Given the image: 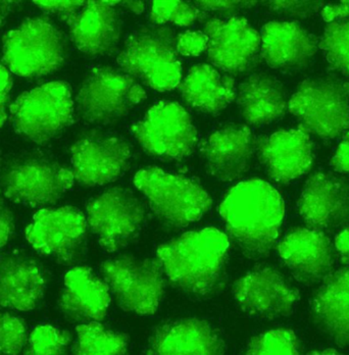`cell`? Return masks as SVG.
<instances>
[{"mask_svg":"<svg viewBox=\"0 0 349 355\" xmlns=\"http://www.w3.org/2000/svg\"><path fill=\"white\" fill-rule=\"evenodd\" d=\"M234 297L248 315L278 319L291 315L299 295L278 270L262 268L250 270L235 283Z\"/></svg>","mask_w":349,"mask_h":355,"instance_id":"obj_14","label":"cell"},{"mask_svg":"<svg viewBox=\"0 0 349 355\" xmlns=\"http://www.w3.org/2000/svg\"><path fill=\"white\" fill-rule=\"evenodd\" d=\"M237 103L248 124H270L283 116L288 107L283 85L272 76L255 73L239 86Z\"/></svg>","mask_w":349,"mask_h":355,"instance_id":"obj_28","label":"cell"},{"mask_svg":"<svg viewBox=\"0 0 349 355\" xmlns=\"http://www.w3.org/2000/svg\"><path fill=\"white\" fill-rule=\"evenodd\" d=\"M316 326L337 345H349V268L330 272L313 302Z\"/></svg>","mask_w":349,"mask_h":355,"instance_id":"obj_25","label":"cell"},{"mask_svg":"<svg viewBox=\"0 0 349 355\" xmlns=\"http://www.w3.org/2000/svg\"><path fill=\"white\" fill-rule=\"evenodd\" d=\"M207 37L205 32H183L176 37V49L178 54L183 56H198L207 51Z\"/></svg>","mask_w":349,"mask_h":355,"instance_id":"obj_35","label":"cell"},{"mask_svg":"<svg viewBox=\"0 0 349 355\" xmlns=\"http://www.w3.org/2000/svg\"><path fill=\"white\" fill-rule=\"evenodd\" d=\"M75 180L88 187L116 181L127 170L131 157L129 144L110 136H87L71 146Z\"/></svg>","mask_w":349,"mask_h":355,"instance_id":"obj_16","label":"cell"},{"mask_svg":"<svg viewBox=\"0 0 349 355\" xmlns=\"http://www.w3.org/2000/svg\"><path fill=\"white\" fill-rule=\"evenodd\" d=\"M335 245L342 254L349 257V230L342 231L336 237Z\"/></svg>","mask_w":349,"mask_h":355,"instance_id":"obj_41","label":"cell"},{"mask_svg":"<svg viewBox=\"0 0 349 355\" xmlns=\"http://www.w3.org/2000/svg\"><path fill=\"white\" fill-rule=\"evenodd\" d=\"M332 166L336 172L349 174V132L338 145L332 159Z\"/></svg>","mask_w":349,"mask_h":355,"instance_id":"obj_38","label":"cell"},{"mask_svg":"<svg viewBox=\"0 0 349 355\" xmlns=\"http://www.w3.org/2000/svg\"><path fill=\"white\" fill-rule=\"evenodd\" d=\"M301 218L309 228L331 230L349 222V185L329 174L307 180L298 202Z\"/></svg>","mask_w":349,"mask_h":355,"instance_id":"obj_17","label":"cell"},{"mask_svg":"<svg viewBox=\"0 0 349 355\" xmlns=\"http://www.w3.org/2000/svg\"><path fill=\"white\" fill-rule=\"evenodd\" d=\"M117 2L86 1L68 21L71 40L89 55L112 53L121 37V19L112 4Z\"/></svg>","mask_w":349,"mask_h":355,"instance_id":"obj_19","label":"cell"},{"mask_svg":"<svg viewBox=\"0 0 349 355\" xmlns=\"http://www.w3.org/2000/svg\"><path fill=\"white\" fill-rule=\"evenodd\" d=\"M2 51L8 70L19 77H41L60 68L66 56V41L47 19L34 18L6 34Z\"/></svg>","mask_w":349,"mask_h":355,"instance_id":"obj_4","label":"cell"},{"mask_svg":"<svg viewBox=\"0 0 349 355\" xmlns=\"http://www.w3.org/2000/svg\"><path fill=\"white\" fill-rule=\"evenodd\" d=\"M87 220L71 207L44 209L33 216L26 237L43 254L70 263L81 254L85 242Z\"/></svg>","mask_w":349,"mask_h":355,"instance_id":"obj_13","label":"cell"},{"mask_svg":"<svg viewBox=\"0 0 349 355\" xmlns=\"http://www.w3.org/2000/svg\"><path fill=\"white\" fill-rule=\"evenodd\" d=\"M127 75L160 92L174 90L182 81L176 37L166 27L145 28L130 36L118 58Z\"/></svg>","mask_w":349,"mask_h":355,"instance_id":"obj_3","label":"cell"},{"mask_svg":"<svg viewBox=\"0 0 349 355\" xmlns=\"http://www.w3.org/2000/svg\"><path fill=\"white\" fill-rule=\"evenodd\" d=\"M261 39L262 58L275 69L303 68L316 51L314 37L292 21H270L262 27Z\"/></svg>","mask_w":349,"mask_h":355,"instance_id":"obj_23","label":"cell"},{"mask_svg":"<svg viewBox=\"0 0 349 355\" xmlns=\"http://www.w3.org/2000/svg\"><path fill=\"white\" fill-rule=\"evenodd\" d=\"M110 302V291L86 266L71 268L65 277L60 309L71 320L81 322H99L105 317Z\"/></svg>","mask_w":349,"mask_h":355,"instance_id":"obj_22","label":"cell"},{"mask_svg":"<svg viewBox=\"0 0 349 355\" xmlns=\"http://www.w3.org/2000/svg\"><path fill=\"white\" fill-rule=\"evenodd\" d=\"M343 4L344 10H346V18L349 17V1H342Z\"/></svg>","mask_w":349,"mask_h":355,"instance_id":"obj_44","label":"cell"},{"mask_svg":"<svg viewBox=\"0 0 349 355\" xmlns=\"http://www.w3.org/2000/svg\"><path fill=\"white\" fill-rule=\"evenodd\" d=\"M179 87L188 105L207 114L222 112L237 96L235 80L210 64L193 67Z\"/></svg>","mask_w":349,"mask_h":355,"instance_id":"obj_27","label":"cell"},{"mask_svg":"<svg viewBox=\"0 0 349 355\" xmlns=\"http://www.w3.org/2000/svg\"><path fill=\"white\" fill-rule=\"evenodd\" d=\"M309 354H338L334 349L325 350V352H309Z\"/></svg>","mask_w":349,"mask_h":355,"instance_id":"obj_43","label":"cell"},{"mask_svg":"<svg viewBox=\"0 0 349 355\" xmlns=\"http://www.w3.org/2000/svg\"><path fill=\"white\" fill-rule=\"evenodd\" d=\"M74 101L70 86L49 82L24 92L10 107V121L19 135L45 143L71 125Z\"/></svg>","mask_w":349,"mask_h":355,"instance_id":"obj_6","label":"cell"},{"mask_svg":"<svg viewBox=\"0 0 349 355\" xmlns=\"http://www.w3.org/2000/svg\"><path fill=\"white\" fill-rule=\"evenodd\" d=\"M225 352L223 340L205 320L187 319L164 324L151 338L149 354L216 355Z\"/></svg>","mask_w":349,"mask_h":355,"instance_id":"obj_24","label":"cell"},{"mask_svg":"<svg viewBox=\"0 0 349 355\" xmlns=\"http://www.w3.org/2000/svg\"><path fill=\"white\" fill-rule=\"evenodd\" d=\"M73 171L46 157H24L12 162L0 178L10 200L31 207L53 205L73 186Z\"/></svg>","mask_w":349,"mask_h":355,"instance_id":"obj_9","label":"cell"},{"mask_svg":"<svg viewBox=\"0 0 349 355\" xmlns=\"http://www.w3.org/2000/svg\"><path fill=\"white\" fill-rule=\"evenodd\" d=\"M320 47L332 67L349 73V21H331L325 29Z\"/></svg>","mask_w":349,"mask_h":355,"instance_id":"obj_30","label":"cell"},{"mask_svg":"<svg viewBox=\"0 0 349 355\" xmlns=\"http://www.w3.org/2000/svg\"><path fill=\"white\" fill-rule=\"evenodd\" d=\"M300 344L296 333L287 329L269 331L250 340L247 354H298Z\"/></svg>","mask_w":349,"mask_h":355,"instance_id":"obj_31","label":"cell"},{"mask_svg":"<svg viewBox=\"0 0 349 355\" xmlns=\"http://www.w3.org/2000/svg\"><path fill=\"white\" fill-rule=\"evenodd\" d=\"M255 151V140L248 127L230 125L214 132L203 146L210 174L221 181L244 176Z\"/></svg>","mask_w":349,"mask_h":355,"instance_id":"obj_21","label":"cell"},{"mask_svg":"<svg viewBox=\"0 0 349 355\" xmlns=\"http://www.w3.org/2000/svg\"><path fill=\"white\" fill-rule=\"evenodd\" d=\"M220 214L234 241L248 254L261 257L270 252L278 239L285 207L273 186L251 179L228 192Z\"/></svg>","mask_w":349,"mask_h":355,"instance_id":"obj_1","label":"cell"},{"mask_svg":"<svg viewBox=\"0 0 349 355\" xmlns=\"http://www.w3.org/2000/svg\"><path fill=\"white\" fill-rule=\"evenodd\" d=\"M134 183L158 218L173 226L197 222L212 207L209 193L196 182L158 168L139 171Z\"/></svg>","mask_w":349,"mask_h":355,"instance_id":"obj_5","label":"cell"},{"mask_svg":"<svg viewBox=\"0 0 349 355\" xmlns=\"http://www.w3.org/2000/svg\"><path fill=\"white\" fill-rule=\"evenodd\" d=\"M132 132L146 153L160 159H185L197 145V131L191 116L173 101H160L149 108Z\"/></svg>","mask_w":349,"mask_h":355,"instance_id":"obj_11","label":"cell"},{"mask_svg":"<svg viewBox=\"0 0 349 355\" xmlns=\"http://www.w3.org/2000/svg\"><path fill=\"white\" fill-rule=\"evenodd\" d=\"M229 239L214 228L188 232L158 249V263L176 287L205 295L222 278Z\"/></svg>","mask_w":349,"mask_h":355,"instance_id":"obj_2","label":"cell"},{"mask_svg":"<svg viewBox=\"0 0 349 355\" xmlns=\"http://www.w3.org/2000/svg\"><path fill=\"white\" fill-rule=\"evenodd\" d=\"M237 1H199L197 2L201 8H210L214 10H233L236 8L235 4H239Z\"/></svg>","mask_w":349,"mask_h":355,"instance_id":"obj_40","label":"cell"},{"mask_svg":"<svg viewBox=\"0 0 349 355\" xmlns=\"http://www.w3.org/2000/svg\"><path fill=\"white\" fill-rule=\"evenodd\" d=\"M103 279L118 304L130 313H157L164 296V272L158 261L122 257L106 261Z\"/></svg>","mask_w":349,"mask_h":355,"instance_id":"obj_10","label":"cell"},{"mask_svg":"<svg viewBox=\"0 0 349 355\" xmlns=\"http://www.w3.org/2000/svg\"><path fill=\"white\" fill-rule=\"evenodd\" d=\"M27 341L25 322L8 313H0V354H19Z\"/></svg>","mask_w":349,"mask_h":355,"instance_id":"obj_34","label":"cell"},{"mask_svg":"<svg viewBox=\"0 0 349 355\" xmlns=\"http://www.w3.org/2000/svg\"><path fill=\"white\" fill-rule=\"evenodd\" d=\"M144 216L137 197L129 190L114 188L89 202L86 220L101 248L114 252L131 241Z\"/></svg>","mask_w":349,"mask_h":355,"instance_id":"obj_12","label":"cell"},{"mask_svg":"<svg viewBox=\"0 0 349 355\" xmlns=\"http://www.w3.org/2000/svg\"><path fill=\"white\" fill-rule=\"evenodd\" d=\"M1 24H2V19H1V16H0V27H1Z\"/></svg>","mask_w":349,"mask_h":355,"instance_id":"obj_45","label":"cell"},{"mask_svg":"<svg viewBox=\"0 0 349 355\" xmlns=\"http://www.w3.org/2000/svg\"><path fill=\"white\" fill-rule=\"evenodd\" d=\"M12 89V78L6 64L0 62V128L6 120V105Z\"/></svg>","mask_w":349,"mask_h":355,"instance_id":"obj_37","label":"cell"},{"mask_svg":"<svg viewBox=\"0 0 349 355\" xmlns=\"http://www.w3.org/2000/svg\"><path fill=\"white\" fill-rule=\"evenodd\" d=\"M126 3L129 6V8H131L132 12H136V14H141V12L144 10V3L141 1H129L126 2Z\"/></svg>","mask_w":349,"mask_h":355,"instance_id":"obj_42","label":"cell"},{"mask_svg":"<svg viewBox=\"0 0 349 355\" xmlns=\"http://www.w3.org/2000/svg\"><path fill=\"white\" fill-rule=\"evenodd\" d=\"M86 1H35L41 10L51 14L58 15L65 19H68L78 12Z\"/></svg>","mask_w":349,"mask_h":355,"instance_id":"obj_36","label":"cell"},{"mask_svg":"<svg viewBox=\"0 0 349 355\" xmlns=\"http://www.w3.org/2000/svg\"><path fill=\"white\" fill-rule=\"evenodd\" d=\"M14 229L12 214L3 199L0 198V249L6 245Z\"/></svg>","mask_w":349,"mask_h":355,"instance_id":"obj_39","label":"cell"},{"mask_svg":"<svg viewBox=\"0 0 349 355\" xmlns=\"http://www.w3.org/2000/svg\"><path fill=\"white\" fill-rule=\"evenodd\" d=\"M205 34L210 62L219 70L242 73L261 53V34L244 18L210 19Z\"/></svg>","mask_w":349,"mask_h":355,"instance_id":"obj_15","label":"cell"},{"mask_svg":"<svg viewBox=\"0 0 349 355\" xmlns=\"http://www.w3.org/2000/svg\"><path fill=\"white\" fill-rule=\"evenodd\" d=\"M199 18L198 8L185 1H153L151 6V19L157 25L189 27Z\"/></svg>","mask_w":349,"mask_h":355,"instance_id":"obj_33","label":"cell"},{"mask_svg":"<svg viewBox=\"0 0 349 355\" xmlns=\"http://www.w3.org/2000/svg\"><path fill=\"white\" fill-rule=\"evenodd\" d=\"M127 349L126 335L110 330L99 322L77 327V341L74 347L76 354H124Z\"/></svg>","mask_w":349,"mask_h":355,"instance_id":"obj_29","label":"cell"},{"mask_svg":"<svg viewBox=\"0 0 349 355\" xmlns=\"http://www.w3.org/2000/svg\"><path fill=\"white\" fill-rule=\"evenodd\" d=\"M278 251L288 268L305 282H316L331 272L333 248L330 240L322 231L296 229L282 240Z\"/></svg>","mask_w":349,"mask_h":355,"instance_id":"obj_20","label":"cell"},{"mask_svg":"<svg viewBox=\"0 0 349 355\" xmlns=\"http://www.w3.org/2000/svg\"><path fill=\"white\" fill-rule=\"evenodd\" d=\"M290 112L305 131L322 138L338 137L349 131V85L338 80H307L288 103Z\"/></svg>","mask_w":349,"mask_h":355,"instance_id":"obj_7","label":"cell"},{"mask_svg":"<svg viewBox=\"0 0 349 355\" xmlns=\"http://www.w3.org/2000/svg\"><path fill=\"white\" fill-rule=\"evenodd\" d=\"M146 99V92L131 76L112 68L88 73L77 96L78 112L93 124H108L127 116Z\"/></svg>","mask_w":349,"mask_h":355,"instance_id":"obj_8","label":"cell"},{"mask_svg":"<svg viewBox=\"0 0 349 355\" xmlns=\"http://www.w3.org/2000/svg\"><path fill=\"white\" fill-rule=\"evenodd\" d=\"M71 343V335L67 331L49 324L34 329L28 341L27 354H62Z\"/></svg>","mask_w":349,"mask_h":355,"instance_id":"obj_32","label":"cell"},{"mask_svg":"<svg viewBox=\"0 0 349 355\" xmlns=\"http://www.w3.org/2000/svg\"><path fill=\"white\" fill-rule=\"evenodd\" d=\"M257 149L269 176L280 183L303 176L313 164V143L305 129L281 130L262 139Z\"/></svg>","mask_w":349,"mask_h":355,"instance_id":"obj_18","label":"cell"},{"mask_svg":"<svg viewBox=\"0 0 349 355\" xmlns=\"http://www.w3.org/2000/svg\"><path fill=\"white\" fill-rule=\"evenodd\" d=\"M44 286L42 272L33 259L16 254L0 259V306L31 311L42 298Z\"/></svg>","mask_w":349,"mask_h":355,"instance_id":"obj_26","label":"cell"}]
</instances>
